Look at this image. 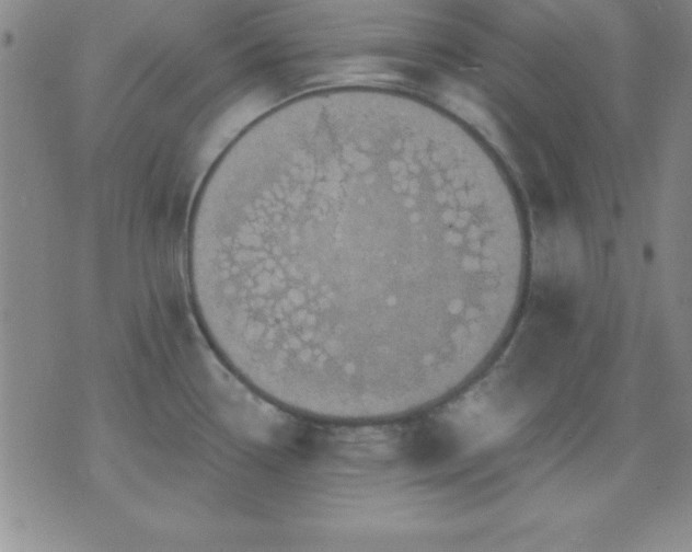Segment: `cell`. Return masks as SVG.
Listing matches in <instances>:
<instances>
[{
  "mask_svg": "<svg viewBox=\"0 0 692 552\" xmlns=\"http://www.w3.org/2000/svg\"><path fill=\"white\" fill-rule=\"evenodd\" d=\"M288 127L227 159L188 245L211 346L315 419L387 422L453 396L505 345L529 281L483 172L405 120Z\"/></svg>",
  "mask_w": 692,
  "mask_h": 552,
  "instance_id": "6da1fadb",
  "label": "cell"
}]
</instances>
